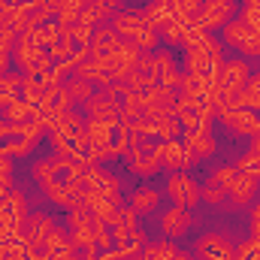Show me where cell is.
Instances as JSON below:
<instances>
[{"mask_svg": "<svg viewBox=\"0 0 260 260\" xmlns=\"http://www.w3.org/2000/svg\"><path fill=\"white\" fill-rule=\"evenodd\" d=\"M200 182H197L194 176L188 173V170H182V173H170L167 176V185H164V197H170V203H176V206H185V209H191L194 212L197 206L203 203L200 200Z\"/></svg>", "mask_w": 260, "mask_h": 260, "instance_id": "cell-1", "label": "cell"}, {"mask_svg": "<svg viewBox=\"0 0 260 260\" xmlns=\"http://www.w3.org/2000/svg\"><path fill=\"white\" fill-rule=\"evenodd\" d=\"M236 15H239V0H203V12L197 18V27L206 34H215Z\"/></svg>", "mask_w": 260, "mask_h": 260, "instance_id": "cell-2", "label": "cell"}, {"mask_svg": "<svg viewBox=\"0 0 260 260\" xmlns=\"http://www.w3.org/2000/svg\"><path fill=\"white\" fill-rule=\"evenodd\" d=\"M257 191H260V182L251 176V173H236L233 176V182L227 185V206H224V212L230 209V212H236V209H248L254 200H257Z\"/></svg>", "mask_w": 260, "mask_h": 260, "instance_id": "cell-3", "label": "cell"}, {"mask_svg": "<svg viewBox=\"0 0 260 260\" xmlns=\"http://www.w3.org/2000/svg\"><path fill=\"white\" fill-rule=\"evenodd\" d=\"M233 248H236V242L227 233L212 230V233L200 236L194 242V257L197 260H233Z\"/></svg>", "mask_w": 260, "mask_h": 260, "instance_id": "cell-4", "label": "cell"}, {"mask_svg": "<svg viewBox=\"0 0 260 260\" xmlns=\"http://www.w3.org/2000/svg\"><path fill=\"white\" fill-rule=\"evenodd\" d=\"M197 224L194 212L191 209H185V206H170L164 215H160V236H167V239H173V242H179V239H185L188 233H191V227Z\"/></svg>", "mask_w": 260, "mask_h": 260, "instance_id": "cell-5", "label": "cell"}, {"mask_svg": "<svg viewBox=\"0 0 260 260\" xmlns=\"http://www.w3.org/2000/svg\"><path fill=\"white\" fill-rule=\"evenodd\" d=\"M218 121L230 130L233 136H254L260 130V115L251 112V109H236V106L233 109H221Z\"/></svg>", "mask_w": 260, "mask_h": 260, "instance_id": "cell-6", "label": "cell"}, {"mask_svg": "<svg viewBox=\"0 0 260 260\" xmlns=\"http://www.w3.org/2000/svg\"><path fill=\"white\" fill-rule=\"evenodd\" d=\"M182 145L200 157V164L203 160H212L215 154H218V136L212 133V127H197V130H185L182 133Z\"/></svg>", "mask_w": 260, "mask_h": 260, "instance_id": "cell-7", "label": "cell"}, {"mask_svg": "<svg viewBox=\"0 0 260 260\" xmlns=\"http://www.w3.org/2000/svg\"><path fill=\"white\" fill-rule=\"evenodd\" d=\"M124 160H127V170L133 176H139V179H154L164 170L160 167V154H157L154 145L151 148H130L124 154Z\"/></svg>", "mask_w": 260, "mask_h": 260, "instance_id": "cell-8", "label": "cell"}, {"mask_svg": "<svg viewBox=\"0 0 260 260\" xmlns=\"http://www.w3.org/2000/svg\"><path fill=\"white\" fill-rule=\"evenodd\" d=\"M142 115H148V118L176 115V97H173V91L164 88V85L148 88V91H145V109H142Z\"/></svg>", "mask_w": 260, "mask_h": 260, "instance_id": "cell-9", "label": "cell"}, {"mask_svg": "<svg viewBox=\"0 0 260 260\" xmlns=\"http://www.w3.org/2000/svg\"><path fill=\"white\" fill-rule=\"evenodd\" d=\"M157 148V154H160V167L167 170V173H182V170H188V148L182 145V139H167V142H160V145H154ZM191 173V170H188Z\"/></svg>", "mask_w": 260, "mask_h": 260, "instance_id": "cell-10", "label": "cell"}, {"mask_svg": "<svg viewBox=\"0 0 260 260\" xmlns=\"http://www.w3.org/2000/svg\"><path fill=\"white\" fill-rule=\"evenodd\" d=\"M164 203V191L154 188V185H139L133 194H130V209L136 215H154Z\"/></svg>", "mask_w": 260, "mask_h": 260, "instance_id": "cell-11", "label": "cell"}, {"mask_svg": "<svg viewBox=\"0 0 260 260\" xmlns=\"http://www.w3.org/2000/svg\"><path fill=\"white\" fill-rule=\"evenodd\" d=\"M0 109H3V118L9 124H27V121H34L40 115V106H34V103H27L21 97H9Z\"/></svg>", "mask_w": 260, "mask_h": 260, "instance_id": "cell-12", "label": "cell"}, {"mask_svg": "<svg viewBox=\"0 0 260 260\" xmlns=\"http://www.w3.org/2000/svg\"><path fill=\"white\" fill-rule=\"evenodd\" d=\"M139 15H142V21H145L151 30H157V34H160L170 21H176V18H173V9H170L167 3H160V0H148V3L139 9Z\"/></svg>", "mask_w": 260, "mask_h": 260, "instance_id": "cell-13", "label": "cell"}, {"mask_svg": "<svg viewBox=\"0 0 260 260\" xmlns=\"http://www.w3.org/2000/svg\"><path fill=\"white\" fill-rule=\"evenodd\" d=\"M248 37H251V27H248V24H245V21L236 15V18H230V21L221 27V37H218V40L224 43V49H233V52H239V49L245 46V40H248Z\"/></svg>", "mask_w": 260, "mask_h": 260, "instance_id": "cell-14", "label": "cell"}, {"mask_svg": "<svg viewBox=\"0 0 260 260\" xmlns=\"http://www.w3.org/2000/svg\"><path fill=\"white\" fill-rule=\"evenodd\" d=\"M64 94L70 97V103H73V106H79V109H82V106L97 94V85H91V82H85V79H79V76L73 73V76L64 82Z\"/></svg>", "mask_w": 260, "mask_h": 260, "instance_id": "cell-15", "label": "cell"}, {"mask_svg": "<svg viewBox=\"0 0 260 260\" xmlns=\"http://www.w3.org/2000/svg\"><path fill=\"white\" fill-rule=\"evenodd\" d=\"M0 203L9 209V215H12V221H15V224H21V221L30 215V197H27L24 188H12V191L3 197Z\"/></svg>", "mask_w": 260, "mask_h": 260, "instance_id": "cell-16", "label": "cell"}, {"mask_svg": "<svg viewBox=\"0 0 260 260\" xmlns=\"http://www.w3.org/2000/svg\"><path fill=\"white\" fill-rule=\"evenodd\" d=\"M118 43H121V37L115 34L112 24H97L94 27V37H91V52L94 55H109Z\"/></svg>", "mask_w": 260, "mask_h": 260, "instance_id": "cell-17", "label": "cell"}, {"mask_svg": "<svg viewBox=\"0 0 260 260\" xmlns=\"http://www.w3.org/2000/svg\"><path fill=\"white\" fill-rule=\"evenodd\" d=\"M115 121H100V118H88L85 121V133H88V142L91 145H109L112 136H115Z\"/></svg>", "mask_w": 260, "mask_h": 260, "instance_id": "cell-18", "label": "cell"}, {"mask_svg": "<svg viewBox=\"0 0 260 260\" xmlns=\"http://www.w3.org/2000/svg\"><path fill=\"white\" fill-rule=\"evenodd\" d=\"M27 37H30V43H34V46H40V49H46V52H49V49H52V46H55V43H58V40L64 37V30H61V24H58V21L52 18L49 24H43V27H34V30H27Z\"/></svg>", "mask_w": 260, "mask_h": 260, "instance_id": "cell-19", "label": "cell"}, {"mask_svg": "<svg viewBox=\"0 0 260 260\" xmlns=\"http://www.w3.org/2000/svg\"><path fill=\"white\" fill-rule=\"evenodd\" d=\"M179 257V245L173 239H157V242H145L142 248V260H176Z\"/></svg>", "mask_w": 260, "mask_h": 260, "instance_id": "cell-20", "label": "cell"}, {"mask_svg": "<svg viewBox=\"0 0 260 260\" xmlns=\"http://www.w3.org/2000/svg\"><path fill=\"white\" fill-rule=\"evenodd\" d=\"M200 12H203V0H176V6H173V18L182 24H191V27H197Z\"/></svg>", "mask_w": 260, "mask_h": 260, "instance_id": "cell-21", "label": "cell"}, {"mask_svg": "<svg viewBox=\"0 0 260 260\" xmlns=\"http://www.w3.org/2000/svg\"><path fill=\"white\" fill-rule=\"evenodd\" d=\"M200 200H203L206 206H212V209H224V206H227V188H221L218 182L206 179L203 188H200Z\"/></svg>", "mask_w": 260, "mask_h": 260, "instance_id": "cell-22", "label": "cell"}, {"mask_svg": "<svg viewBox=\"0 0 260 260\" xmlns=\"http://www.w3.org/2000/svg\"><path fill=\"white\" fill-rule=\"evenodd\" d=\"M30 3L27 0H21V3H12V9H9V27L15 30V34H24L27 27H30Z\"/></svg>", "mask_w": 260, "mask_h": 260, "instance_id": "cell-23", "label": "cell"}, {"mask_svg": "<svg viewBox=\"0 0 260 260\" xmlns=\"http://www.w3.org/2000/svg\"><path fill=\"white\" fill-rule=\"evenodd\" d=\"M154 124H157V139L160 142H167V139H182V133H185V127H182V121H179V115H167V118H154Z\"/></svg>", "mask_w": 260, "mask_h": 260, "instance_id": "cell-24", "label": "cell"}, {"mask_svg": "<svg viewBox=\"0 0 260 260\" xmlns=\"http://www.w3.org/2000/svg\"><path fill=\"white\" fill-rule=\"evenodd\" d=\"M188 30H191V24L170 21V24L160 30V40L167 43V49H179V46H185V37H188Z\"/></svg>", "mask_w": 260, "mask_h": 260, "instance_id": "cell-25", "label": "cell"}, {"mask_svg": "<svg viewBox=\"0 0 260 260\" xmlns=\"http://www.w3.org/2000/svg\"><path fill=\"white\" fill-rule=\"evenodd\" d=\"M6 154L9 157H30L37 151V139H27V136H12L9 142H3Z\"/></svg>", "mask_w": 260, "mask_h": 260, "instance_id": "cell-26", "label": "cell"}, {"mask_svg": "<svg viewBox=\"0 0 260 260\" xmlns=\"http://www.w3.org/2000/svg\"><path fill=\"white\" fill-rule=\"evenodd\" d=\"M100 191H103L106 197H121L124 194V182H121V176L112 173V170H103V167H100Z\"/></svg>", "mask_w": 260, "mask_h": 260, "instance_id": "cell-27", "label": "cell"}, {"mask_svg": "<svg viewBox=\"0 0 260 260\" xmlns=\"http://www.w3.org/2000/svg\"><path fill=\"white\" fill-rule=\"evenodd\" d=\"M154 64H157V76H173L179 70V61L173 55V49H154Z\"/></svg>", "mask_w": 260, "mask_h": 260, "instance_id": "cell-28", "label": "cell"}, {"mask_svg": "<svg viewBox=\"0 0 260 260\" xmlns=\"http://www.w3.org/2000/svg\"><path fill=\"white\" fill-rule=\"evenodd\" d=\"M94 248H97V254L115 248V239H112V227L109 224H100V221L94 224Z\"/></svg>", "mask_w": 260, "mask_h": 260, "instance_id": "cell-29", "label": "cell"}, {"mask_svg": "<svg viewBox=\"0 0 260 260\" xmlns=\"http://www.w3.org/2000/svg\"><path fill=\"white\" fill-rule=\"evenodd\" d=\"M115 157H121L118 154V148L109 142V145H91V151H88V160L91 164H112Z\"/></svg>", "mask_w": 260, "mask_h": 260, "instance_id": "cell-30", "label": "cell"}, {"mask_svg": "<svg viewBox=\"0 0 260 260\" xmlns=\"http://www.w3.org/2000/svg\"><path fill=\"white\" fill-rule=\"evenodd\" d=\"M239 170H236V164H218V167H212L209 170V176L206 179H212V182H218L221 188H227L230 182H233V176H236Z\"/></svg>", "mask_w": 260, "mask_h": 260, "instance_id": "cell-31", "label": "cell"}, {"mask_svg": "<svg viewBox=\"0 0 260 260\" xmlns=\"http://www.w3.org/2000/svg\"><path fill=\"white\" fill-rule=\"evenodd\" d=\"M76 49H79V46H76V43H73V40H70V37L64 34V37H61V40H58V43L49 49V58L58 64V61H67V58H73V52H76Z\"/></svg>", "mask_w": 260, "mask_h": 260, "instance_id": "cell-32", "label": "cell"}, {"mask_svg": "<svg viewBox=\"0 0 260 260\" xmlns=\"http://www.w3.org/2000/svg\"><path fill=\"white\" fill-rule=\"evenodd\" d=\"M67 37L76 43V46H91V37H94V27L91 24H85V21H76L70 30H64Z\"/></svg>", "mask_w": 260, "mask_h": 260, "instance_id": "cell-33", "label": "cell"}, {"mask_svg": "<svg viewBox=\"0 0 260 260\" xmlns=\"http://www.w3.org/2000/svg\"><path fill=\"white\" fill-rule=\"evenodd\" d=\"M239 18H242L251 30H260V0H248L245 6H239Z\"/></svg>", "mask_w": 260, "mask_h": 260, "instance_id": "cell-34", "label": "cell"}, {"mask_svg": "<svg viewBox=\"0 0 260 260\" xmlns=\"http://www.w3.org/2000/svg\"><path fill=\"white\" fill-rule=\"evenodd\" d=\"M55 21L61 24V30H70V27L79 21V9H76V6H70V3H61V6H58V12H55Z\"/></svg>", "mask_w": 260, "mask_h": 260, "instance_id": "cell-35", "label": "cell"}, {"mask_svg": "<svg viewBox=\"0 0 260 260\" xmlns=\"http://www.w3.org/2000/svg\"><path fill=\"white\" fill-rule=\"evenodd\" d=\"M239 58H245V61H257L260 58V30H251V37L239 49Z\"/></svg>", "mask_w": 260, "mask_h": 260, "instance_id": "cell-36", "label": "cell"}, {"mask_svg": "<svg viewBox=\"0 0 260 260\" xmlns=\"http://www.w3.org/2000/svg\"><path fill=\"white\" fill-rule=\"evenodd\" d=\"M15 173V164H12V157L6 154V148L0 145V176H12Z\"/></svg>", "mask_w": 260, "mask_h": 260, "instance_id": "cell-37", "label": "cell"}, {"mask_svg": "<svg viewBox=\"0 0 260 260\" xmlns=\"http://www.w3.org/2000/svg\"><path fill=\"white\" fill-rule=\"evenodd\" d=\"M12 136H15V124H9L6 118H0V145H3V142H9Z\"/></svg>", "mask_w": 260, "mask_h": 260, "instance_id": "cell-38", "label": "cell"}, {"mask_svg": "<svg viewBox=\"0 0 260 260\" xmlns=\"http://www.w3.org/2000/svg\"><path fill=\"white\" fill-rule=\"evenodd\" d=\"M12 188H15V185H12V176H0V200L9 194Z\"/></svg>", "mask_w": 260, "mask_h": 260, "instance_id": "cell-39", "label": "cell"}, {"mask_svg": "<svg viewBox=\"0 0 260 260\" xmlns=\"http://www.w3.org/2000/svg\"><path fill=\"white\" fill-rule=\"evenodd\" d=\"M64 3H70V6H76V9H85V6H91L94 0H64Z\"/></svg>", "mask_w": 260, "mask_h": 260, "instance_id": "cell-40", "label": "cell"}, {"mask_svg": "<svg viewBox=\"0 0 260 260\" xmlns=\"http://www.w3.org/2000/svg\"><path fill=\"white\" fill-rule=\"evenodd\" d=\"M127 260H142V251H139V254H130Z\"/></svg>", "mask_w": 260, "mask_h": 260, "instance_id": "cell-41", "label": "cell"}, {"mask_svg": "<svg viewBox=\"0 0 260 260\" xmlns=\"http://www.w3.org/2000/svg\"><path fill=\"white\" fill-rule=\"evenodd\" d=\"M142 3H148V0H142Z\"/></svg>", "mask_w": 260, "mask_h": 260, "instance_id": "cell-42", "label": "cell"}]
</instances>
